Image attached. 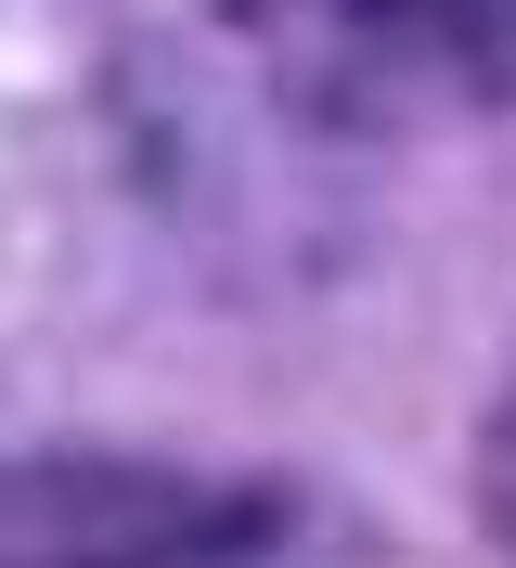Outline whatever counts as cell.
<instances>
[{"mask_svg": "<svg viewBox=\"0 0 516 568\" xmlns=\"http://www.w3.org/2000/svg\"><path fill=\"white\" fill-rule=\"evenodd\" d=\"M0 568H245V517L155 465H0Z\"/></svg>", "mask_w": 516, "mask_h": 568, "instance_id": "6da1fadb", "label": "cell"}, {"mask_svg": "<svg viewBox=\"0 0 516 568\" xmlns=\"http://www.w3.org/2000/svg\"><path fill=\"white\" fill-rule=\"evenodd\" d=\"M310 27L401 91H516V0H310Z\"/></svg>", "mask_w": 516, "mask_h": 568, "instance_id": "7a4b0ae2", "label": "cell"}, {"mask_svg": "<svg viewBox=\"0 0 516 568\" xmlns=\"http://www.w3.org/2000/svg\"><path fill=\"white\" fill-rule=\"evenodd\" d=\"M490 530H504V556H516V388H504V414H490Z\"/></svg>", "mask_w": 516, "mask_h": 568, "instance_id": "3957f363", "label": "cell"}]
</instances>
